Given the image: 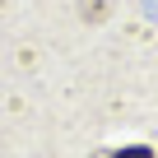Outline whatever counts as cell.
I'll list each match as a JSON object with an SVG mask.
<instances>
[{
    "label": "cell",
    "mask_w": 158,
    "mask_h": 158,
    "mask_svg": "<svg viewBox=\"0 0 158 158\" xmlns=\"http://www.w3.org/2000/svg\"><path fill=\"white\" fill-rule=\"evenodd\" d=\"M112 158H153V149H121V153H112Z\"/></svg>",
    "instance_id": "cell-1"
}]
</instances>
